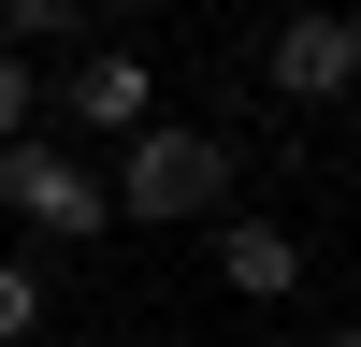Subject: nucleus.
<instances>
[{
  "label": "nucleus",
  "mask_w": 361,
  "mask_h": 347,
  "mask_svg": "<svg viewBox=\"0 0 361 347\" xmlns=\"http://www.w3.org/2000/svg\"><path fill=\"white\" fill-rule=\"evenodd\" d=\"M217 289L289 304V289H304V231H289V217H217Z\"/></svg>",
  "instance_id": "nucleus-5"
},
{
  "label": "nucleus",
  "mask_w": 361,
  "mask_h": 347,
  "mask_svg": "<svg viewBox=\"0 0 361 347\" xmlns=\"http://www.w3.org/2000/svg\"><path fill=\"white\" fill-rule=\"evenodd\" d=\"M0 217H29L44 246H87V231H116V202H102V174L73 159V145H0Z\"/></svg>",
  "instance_id": "nucleus-2"
},
{
  "label": "nucleus",
  "mask_w": 361,
  "mask_h": 347,
  "mask_svg": "<svg viewBox=\"0 0 361 347\" xmlns=\"http://www.w3.org/2000/svg\"><path fill=\"white\" fill-rule=\"evenodd\" d=\"M44 333V260H0V347Z\"/></svg>",
  "instance_id": "nucleus-8"
},
{
  "label": "nucleus",
  "mask_w": 361,
  "mask_h": 347,
  "mask_svg": "<svg viewBox=\"0 0 361 347\" xmlns=\"http://www.w3.org/2000/svg\"><path fill=\"white\" fill-rule=\"evenodd\" d=\"M102 202H116V217H145V231H188V217H217V202H231V145L188 130V116H145V130L116 145Z\"/></svg>",
  "instance_id": "nucleus-1"
},
{
  "label": "nucleus",
  "mask_w": 361,
  "mask_h": 347,
  "mask_svg": "<svg viewBox=\"0 0 361 347\" xmlns=\"http://www.w3.org/2000/svg\"><path fill=\"white\" fill-rule=\"evenodd\" d=\"M347 73H361V29L333 15V0H304V15H275V44H260V87L275 102H347Z\"/></svg>",
  "instance_id": "nucleus-4"
},
{
  "label": "nucleus",
  "mask_w": 361,
  "mask_h": 347,
  "mask_svg": "<svg viewBox=\"0 0 361 347\" xmlns=\"http://www.w3.org/2000/svg\"><path fill=\"white\" fill-rule=\"evenodd\" d=\"M44 130V58H0V145Z\"/></svg>",
  "instance_id": "nucleus-7"
},
{
  "label": "nucleus",
  "mask_w": 361,
  "mask_h": 347,
  "mask_svg": "<svg viewBox=\"0 0 361 347\" xmlns=\"http://www.w3.org/2000/svg\"><path fill=\"white\" fill-rule=\"evenodd\" d=\"M318 347H347V333H318Z\"/></svg>",
  "instance_id": "nucleus-10"
},
{
  "label": "nucleus",
  "mask_w": 361,
  "mask_h": 347,
  "mask_svg": "<svg viewBox=\"0 0 361 347\" xmlns=\"http://www.w3.org/2000/svg\"><path fill=\"white\" fill-rule=\"evenodd\" d=\"M87 15H116V29H145V15H159V0H87Z\"/></svg>",
  "instance_id": "nucleus-9"
},
{
  "label": "nucleus",
  "mask_w": 361,
  "mask_h": 347,
  "mask_svg": "<svg viewBox=\"0 0 361 347\" xmlns=\"http://www.w3.org/2000/svg\"><path fill=\"white\" fill-rule=\"evenodd\" d=\"M87 44V0H0V58H58Z\"/></svg>",
  "instance_id": "nucleus-6"
},
{
  "label": "nucleus",
  "mask_w": 361,
  "mask_h": 347,
  "mask_svg": "<svg viewBox=\"0 0 361 347\" xmlns=\"http://www.w3.org/2000/svg\"><path fill=\"white\" fill-rule=\"evenodd\" d=\"M44 102L73 116V130H102V145H130L145 116H159V73H145V44H87L73 73H44Z\"/></svg>",
  "instance_id": "nucleus-3"
}]
</instances>
